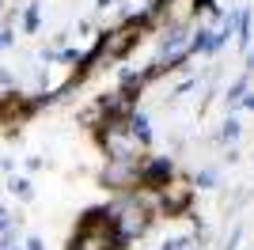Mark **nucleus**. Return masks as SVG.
<instances>
[{"instance_id": "f257e3e1", "label": "nucleus", "mask_w": 254, "mask_h": 250, "mask_svg": "<svg viewBox=\"0 0 254 250\" xmlns=\"http://www.w3.org/2000/svg\"><path fill=\"white\" fill-rule=\"evenodd\" d=\"M110 220H114V228H118L122 239H126V235H140V231L148 228V220H152V201L122 197L114 208H110Z\"/></svg>"}, {"instance_id": "f03ea898", "label": "nucleus", "mask_w": 254, "mask_h": 250, "mask_svg": "<svg viewBox=\"0 0 254 250\" xmlns=\"http://www.w3.org/2000/svg\"><path fill=\"white\" fill-rule=\"evenodd\" d=\"M148 178H152V182H171V163L156 159V163L148 167Z\"/></svg>"}]
</instances>
